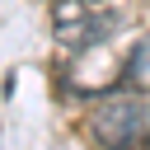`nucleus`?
Masks as SVG:
<instances>
[{
  "label": "nucleus",
  "instance_id": "obj_1",
  "mask_svg": "<svg viewBox=\"0 0 150 150\" xmlns=\"http://www.w3.org/2000/svg\"><path fill=\"white\" fill-rule=\"evenodd\" d=\"M89 136L103 150H150V103L145 98H103L89 112Z\"/></svg>",
  "mask_w": 150,
  "mask_h": 150
},
{
  "label": "nucleus",
  "instance_id": "obj_2",
  "mask_svg": "<svg viewBox=\"0 0 150 150\" xmlns=\"http://www.w3.org/2000/svg\"><path fill=\"white\" fill-rule=\"evenodd\" d=\"M117 28H122V14L117 9H103L94 0H52V33L70 52H84L94 42H108Z\"/></svg>",
  "mask_w": 150,
  "mask_h": 150
},
{
  "label": "nucleus",
  "instance_id": "obj_3",
  "mask_svg": "<svg viewBox=\"0 0 150 150\" xmlns=\"http://www.w3.org/2000/svg\"><path fill=\"white\" fill-rule=\"evenodd\" d=\"M94 5H108V0H94Z\"/></svg>",
  "mask_w": 150,
  "mask_h": 150
}]
</instances>
